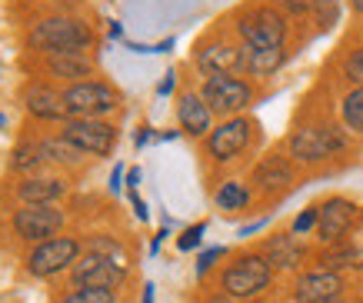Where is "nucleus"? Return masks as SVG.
<instances>
[{"mask_svg":"<svg viewBox=\"0 0 363 303\" xmlns=\"http://www.w3.org/2000/svg\"><path fill=\"white\" fill-rule=\"evenodd\" d=\"M90 40H94V31L77 17H47L30 31V47L40 54L87 50Z\"/></svg>","mask_w":363,"mask_h":303,"instance_id":"f257e3e1","label":"nucleus"},{"mask_svg":"<svg viewBox=\"0 0 363 303\" xmlns=\"http://www.w3.org/2000/svg\"><path fill=\"white\" fill-rule=\"evenodd\" d=\"M274 280V267L267 263L264 253H243L223 270L220 277V293L233 297V300H253L257 293H264Z\"/></svg>","mask_w":363,"mask_h":303,"instance_id":"f03ea898","label":"nucleus"},{"mask_svg":"<svg viewBox=\"0 0 363 303\" xmlns=\"http://www.w3.org/2000/svg\"><path fill=\"white\" fill-rule=\"evenodd\" d=\"M200 97L207 100V107L213 114H220L223 120L240 117L243 110L253 104V84H247L237 74H213L203 80L200 87Z\"/></svg>","mask_w":363,"mask_h":303,"instance_id":"7ed1b4c3","label":"nucleus"},{"mask_svg":"<svg viewBox=\"0 0 363 303\" xmlns=\"http://www.w3.org/2000/svg\"><path fill=\"white\" fill-rule=\"evenodd\" d=\"M286 17L274 7H253L250 13H243L237 21V33H240L243 47L250 50H267V47H284L286 40Z\"/></svg>","mask_w":363,"mask_h":303,"instance_id":"20e7f679","label":"nucleus"},{"mask_svg":"<svg viewBox=\"0 0 363 303\" xmlns=\"http://www.w3.org/2000/svg\"><path fill=\"white\" fill-rule=\"evenodd\" d=\"M290 157L294 160H303V163H317V160H327L333 153H340L347 147V137L343 130L330 127V123H317V127H300L290 133Z\"/></svg>","mask_w":363,"mask_h":303,"instance_id":"39448f33","label":"nucleus"},{"mask_svg":"<svg viewBox=\"0 0 363 303\" xmlns=\"http://www.w3.org/2000/svg\"><path fill=\"white\" fill-rule=\"evenodd\" d=\"M64 94L67 114L70 117H90V120H104L107 114L117 110L121 97L117 90H111L107 84H97V80H80V84H70Z\"/></svg>","mask_w":363,"mask_h":303,"instance_id":"423d86ee","label":"nucleus"},{"mask_svg":"<svg viewBox=\"0 0 363 303\" xmlns=\"http://www.w3.org/2000/svg\"><path fill=\"white\" fill-rule=\"evenodd\" d=\"M123 277H127V263L94 250H84V257H77V263L70 267L74 287H90V290H117Z\"/></svg>","mask_w":363,"mask_h":303,"instance_id":"0eeeda50","label":"nucleus"},{"mask_svg":"<svg viewBox=\"0 0 363 303\" xmlns=\"http://www.w3.org/2000/svg\"><path fill=\"white\" fill-rule=\"evenodd\" d=\"M80 257V243L74 237H54V240H44V243H37L30 250V257H27V273L30 277H57L60 270L67 267H74Z\"/></svg>","mask_w":363,"mask_h":303,"instance_id":"6e6552de","label":"nucleus"},{"mask_svg":"<svg viewBox=\"0 0 363 303\" xmlns=\"http://www.w3.org/2000/svg\"><path fill=\"white\" fill-rule=\"evenodd\" d=\"M60 137L74 143L77 150L94 153V157H107L117 143V127L107 120H90V117H70L60 130Z\"/></svg>","mask_w":363,"mask_h":303,"instance_id":"1a4fd4ad","label":"nucleus"},{"mask_svg":"<svg viewBox=\"0 0 363 303\" xmlns=\"http://www.w3.org/2000/svg\"><path fill=\"white\" fill-rule=\"evenodd\" d=\"M13 233L27 243H44V240H54L64 227V214L54 210V206H21L13 214Z\"/></svg>","mask_w":363,"mask_h":303,"instance_id":"9d476101","label":"nucleus"},{"mask_svg":"<svg viewBox=\"0 0 363 303\" xmlns=\"http://www.w3.org/2000/svg\"><path fill=\"white\" fill-rule=\"evenodd\" d=\"M250 133H253V123L247 117H230L223 120V123H217V127L210 130L207 137V153L213 157L217 163H227L233 160L237 153L247 150V143H250Z\"/></svg>","mask_w":363,"mask_h":303,"instance_id":"9b49d317","label":"nucleus"},{"mask_svg":"<svg viewBox=\"0 0 363 303\" xmlns=\"http://www.w3.org/2000/svg\"><path fill=\"white\" fill-rule=\"evenodd\" d=\"M353 220H357V204L347 200V197H330V200L320 204L317 237L323 240V243L337 247V243L343 240V233L353 227Z\"/></svg>","mask_w":363,"mask_h":303,"instance_id":"f8f14e48","label":"nucleus"},{"mask_svg":"<svg viewBox=\"0 0 363 303\" xmlns=\"http://www.w3.org/2000/svg\"><path fill=\"white\" fill-rule=\"evenodd\" d=\"M343 297V280L333 270H310L303 273L294 287V300L297 303H340Z\"/></svg>","mask_w":363,"mask_h":303,"instance_id":"ddd939ff","label":"nucleus"},{"mask_svg":"<svg viewBox=\"0 0 363 303\" xmlns=\"http://www.w3.org/2000/svg\"><path fill=\"white\" fill-rule=\"evenodd\" d=\"M177 120H180V133L187 137H210L213 130V110L197 90H184L177 97Z\"/></svg>","mask_w":363,"mask_h":303,"instance_id":"4468645a","label":"nucleus"},{"mask_svg":"<svg viewBox=\"0 0 363 303\" xmlns=\"http://www.w3.org/2000/svg\"><path fill=\"white\" fill-rule=\"evenodd\" d=\"M23 107H27V114H33L37 120H60V123L70 120L64 94H57L54 87H47V84L27 87V90H23Z\"/></svg>","mask_w":363,"mask_h":303,"instance_id":"2eb2a0df","label":"nucleus"},{"mask_svg":"<svg viewBox=\"0 0 363 303\" xmlns=\"http://www.w3.org/2000/svg\"><path fill=\"white\" fill-rule=\"evenodd\" d=\"M197 67L207 77L243 74V47H233V43H207V47L197 50Z\"/></svg>","mask_w":363,"mask_h":303,"instance_id":"dca6fc26","label":"nucleus"},{"mask_svg":"<svg viewBox=\"0 0 363 303\" xmlns=\"http://www.w3.org/2000/svg\"><path fill=\"white\" fill-rule=\"evenodd\" d=\"M44 70L50 77H60V80H70V84H80L84 77L94 74V60H90L84 50H60V54H47L44 57Z\"/></svg>","mask_w":363,"mask_h":303,"instance_id":"f3484780","label":"nucleus"},{"mask_svg":"<svg viewBox=\"0 0 363 303\" xmlns=\"http://www.w3.org/2000/svg\"><path fill=\"white\" fill-rule=\"evenodd\" d=\"M253 184L260 187L264 194H274V190H284L286 184H294V163L280 157V153H270L257 163L253 170Z\"/></svg>","mask_w":363,"mask_h":303,"instance_id":"a211bd4d","label":"nucleus"},{"mask_svg":"<svg viewBox=\"0 0 363 303\" xmlns=\"http://www.w3.org/2000/svg\"><path fill=\"white\" fill-rule=\"evenodd\" d=\"M64 180L57 177H23L17 184V197L23 200V206H50L64 197Z\"/></svg>","mask_w":363,"mask_h":303,"instance_id":"6ab92c4d","label":"nucleus"},{"mask_svg":"<svg viewBox=\"0 0 363 303\" xmlns=\"http://www.w3.org/2000/svg\"><path fill=\"white\" fill-rule=\"evenodd\" d=\"M264 257L270 267H280V270H294L300 267V260H303V247L297 243L294 233H277L264 243Z\"/></svg>","mask_w":363,"mask_h":303,"instance_id":"aec40b11","label":"nucleus"},{"mask_svg":"<svg viewBox=\"0 0 363 303\" xmlns=\"http://www.w3.org/2000/svg\"><path fill=\"white\" fill-rule=\"evenodd\" d=\"M286 64V50L284 47H267V50H250L243 47V74L250 77H270Z\"/></svg>","mask_w":363,"mask_h":303,"instance_id":"412c9836","label":"nucleus"},{"mask_svg":"<svg viewBox=\"0 0 363 303\" xmlns=\"http://www.w3.org/2000/svg\"><path fill=\"white\" fill-rule=\"evenodd\" d=\"M40 153H44V160L64 163V167H77L84 160V150H77L67 137H47V141H40Z\"/></svg>","mask_w":363,"mask_h":303,"instance_id":"4be33fe9","label":"nucleus"},{"mask_svg":"<svg viewBox=\"0 0 363 303\" xmlns=\"http://www.w3.org/2000/svg\"><path fill=\"white\" fill-rule=\"evenodd\" d=\"M340 117L350 133H363V87H353L340 100Z\"/></svg>","mask_w":363,"mask_h":303,"instance_id":"5701e85b","label":"nucleus"},{"mask_svg":"<svg viewBox=\"0 0 363 303\" xmlns=\"http://www.w3.org/2000/svg\"><path fill=\"white\" fill-rule=\"evenodd\" d=\"M213 200H217L220 210H243V206L250 204V187L240 184V180H227V184H220Z\"/></svg>","mask_w":363,"mask_h":303,"instance_id":"b1692460","label":"nucleus"},{"mask_svg":"<svg viewBox=\"0 0 363 303\" xmlns=\"http://www.w3.org/2000/svg\"><path fill=\"white\" fill-rule=\"evenodd\" d=\"M44 163V153H40V141H23L17 150H13V160H11V167L17 173H27L30 177L37 167Z\"/></svg>","mask_w":363,"mask_h":303,"instance_id":"393cba45","label":"nucleus"},{"mask_svg":"<svg viewBox=\"0 0 363 303\" xmlns=\"http://www.w3.org/2000/svg\"><path fill=\"white\" fill-rule=\"evenodd\" d=\"M320 263H323V270L337 273V267H360L363 253L360 250H353V247H333L330 253H323V257H320Z\"/></svg>","mask_w":363,"mask_h":303,"instance_id":"a878e982","label":"nucleus"},{"mask_svg":"<svg viewBox=\"0 0 363 303\" xmlns=\"http://www.w3.org/2000/svg\"><path fill=\"white\" fill-rule=\"evenodd\" d=\"M64 303H117L113 290H90V287H74L64 297Z\"/></svg>","mask_w":363,"mask_h":303,"instance_id":"bb28decb","label":"nucleus"},{"mask_svg":"<svg viewBox=\"0 0 363 303\" xmlns=\"http://www.w3.org/2000/svg\"><path fill=\"white\" fill-rule=\"evenodd\" d=\"M313 13H317L320 31H330L333 23L340 21V0H317V4H313Z\"/></svg>","mask_w":363,"mask_h":303,"instance_id":"cd10ccee","label":"nucleus"},{"mask_svg":"<svg viewBox=\"0 0 363 303\" xmlns=\"http://www.w3.org/2000/svg\"><path fill=\"white\" fill-rule=\"evenodd\" d=\"M203 233H207V224L200 220V224H194V227H187L180 237H177V250H184V253H190V250H197L200 243H203Z\"/></svg>","mask_w":363,"mask_h":303,"instance_id":"c85d7f7f","label":"nucleus"},{"mask_svg":"<svg viewBox=\"0 0 363 303\" xmlns=\"http://www.w3.org/2000/svg\"><path fill=\"white\" fill-rule=\"evenodd\" d=\"M343 77H347L353 87H363V47L350 50V57L343 60Z\"/></svg>","mask_w":363,"mask_h":303,"instance_id":"c756f323","label":"nucleus"},{"mask_svg":"<svg viewBox=\"0 0 363 303\" xmlns=\"http://www.w3.org/2000/svg\"><path fill=\"white\" fill-rule=\"evenodd\" d=\"M87 250H94V253H104V257H113V260H121V263H127V253H123V247L117 243V240H111V237H94L87 243Z\"/></svg>","mask_w":363,"mask_h":303,"instance_id":"7c9ffc66","label":"nucleus"},{"mask_svg":"<svg viewBox=\"0 0 363 303\" xmlns=\"http://www.w3.org/2000/svg\"><path fill=\"white\" fill-rule=\"evenodd\" d=\"M317 220H320V206H307V210L294 220L290 233H294V237H307L310 230H317Z\"/></svg>","mask_w":363,"mask_h":303,"instance_id":"2f4dec72","label":"nucleus"},{"mask_svg":"<svg viewBox=\"0 0 363 303\" xmlns=\"http://www.w3.org/2000/svg\"><path fill=\"white\" fill-rule=\"evenodd\" d=\"M223 257H227V247H210V250H203V253L197 257V273L203 277V273H207L210 267H213L217 260H223Z\"/></svg>","mask_w":363,"mask_h":303,"instance_id":"473e14b6","label":"nucleus"},{"mask_svg":"<svg viewBox=\"0 0 363 303\" xmlns=\"http://www.w3.org/2000/svg\"><path fill=\"white\" fill-rule=\"evenodd\" d=\"M313 4H317V0H280V7H284L286 13H294V17L310 13V11H313Z\"/></svg>","mask_w":363,"mask_h":303,"instance_id":"72a5a7b5","label":"nucleus"},{"mask_svg":"<svg viewBox=\"0 0 363 303\" xmlns=\"http://www.w3.org/2000/svg\"><path fill=\"white\" fill-rule=\"evenodd\" d=\"M123 184H127V170H123V163H117L111 173V194H121Z\"/></svg>","mask_w":363,"mask_h":303,"instance_id":"f704fd0d","label":"nucleus"},{"mask_svg":"<svg viewBox=\"0 0 363 303\" xmlns=\"http://www.w3.org/2000/svg\"><path fill=\"white\" fill-rule=\"evenodd\" d=\"M130 204H133V214H137V220H140V224H147V220H150V210H147V204L140 200V194H137V190H130Z\"/></svg>","mask_w":363,"mask_h":303,"instance_id":"c9c22d12","label":"nucleus"},{"mask_svg":"<svg viewBox=\"0 0 363 303\" xmlns=\"http://www.w3.org/2000/svg\"><path fill=\"white\" fill-rule=\"evenodd\" d=\"M174 87H177V74L174 70H167L164 80H160V87H157V94H160V97H170V94H174Z\"/></svg>","mask_w":363,"mask_h":303,"instance_id":"e433bc0d","label":"nucleus"},{"mask_svg":"<svg viewBox=\"0 0 363 303\" xmlns=\"http://www.w3.org/2000/svg\"><path fill=\"white\" fill-rule=\"evenodd\" d=\"M150 141H154V130H150V127H140L137 133H133V147H137V150H140V147H147Z\"/></svg>","mask_w":363,"mask_h":303,"instance_id":"4c0bfd02","label":"nucleus"},{"mask_svg":"<svg viewBox=\"0 0 363 303\" xmlns=\"http://www.w3.org/2000/svg\"><path fill=\"white\" fill-rule=\"evenodd\" d=\"M140 180H143V170L140 167H130V170H127V190H137Z\"/></svg>","mask_w":363,"mask_h":303,"instance_id":"58836bf2","label":"nucleus"},{"mask_svg":"<svg viewBox=\"0 0 363 303\" xmlns=\"http://www.w3.org/2000/svg\"><path fill=\"white\" fill-rule=\"evenodd\" d=\"M127 50H133V54H154V43H137V40H127Z\"/></svg>","mask_w":363,"mask_h":303,"instance_id":"ea45409f","label":"nucleus"},{"mask_svg":"<svg viewBox=\"0 0 363 303\" xmlns=\"http://www.w3.org/2000/svg\"><path fill=\"white\" fill-rule=\"evenodd\" d=\"M267 220H253V224H247V227H240V237H250V233H257V230H264Z\"/></svg>","mask_w":363,"mask_h":303,"instance_id":"a19ab883","label":"nucleus"},{"mask_svg":"<svg viewBox=\"0 0 363 303\" xmlns=\"http://www.w3.org/2000/svg\"><path fill=\"white\" fill-rule=\"evenodd\" d=\"M170 50H174V37H167V40L154 43V54H170Z\"/></svg>","mask_w":363,"mask_h":303,"instance_id":"79ce46f5","label":"nucleus"},{"mask_svg":"<svg viewBox=\"0 0 363 303\" xmlns=\"http://www.w3.org/2000/svg\"><path fill=\"white\" fill-rule=\"evenodd\" d=\"M154 293H157L154 283H143V300L140 303H154Z\"/></svg>","mask_w":363,"mask_h":303,"instance_id":"37998d69","label":"nucleus"},{"mask_svg":"<svg viewBox=\"0 0 363 303\" xmlns=\"http://www.w3.org/2000/svg\"><path fill=\"white\" fill-rule=\"evenodd\" d=\"M107 33H111V40H121V37H123V23L111 21V31H107Z\"/></svg>","mask_w":363,"mask_h":303,"instance_id":"c03bdc74","label":"nucleus"},{"mask_svg":"<svg viewBox=\"0 0 363 303\" xmlns=\"http://www.w3.org/2000/svg\"><path fill=\"white\" fill-rule=\"evenodd\" d=\"M207 303H250V300H233V297H227V293H217V297L207 300Z\"/></svg>","mask_w":363,"mask_h":303,"instance_id":"a18cd8bd","label":"nucleus"},{"mask_svg":"<svg viewBox=\"0 0 363 303\" xmlns=\"http://www.w3.org/2000/svg\"><path fill=\"white\" fill-rule=\"evenodd\" d=\"M164 237H167V227L160 230V233H157L154 240H150V253H157V250H160V243H164Z\"/></svg>","mask_w":363,"mask_h":303,"instance_id":"49530a36","label":"nucleus"},{"mask_svg":"<svg viewBox=\"0 0 363 303\" xmlns=\"http://www.w3.org/2000/svg\"><path fill=\"white\" fill-rule=\"evenodd\" d=\"M177 137H180V130H164L160 133V141H177Z\"/></svg>","mask_w":363,"mask_h":303,"instance_id":"de8ad7c7","label":"nucleus"},{"mask_svg":"<svg viewBox=\"0 0 363 303\" xmlns=\"http://www.w3.org/2000/svg\"><path fill=\"white\" fill-rule=\"evenodd\" d=\"M350 7H353V13H363V0H350Z\"/></svg>","mask_w":363,"mask_h":303,"instance_id":"09e8293b","label":"nucleus"},{"mask_svg":"<svg viewBox=\"0 0 363 303\" xmlns=\"http://www.w3.org/2000/svg\"><path fill=\"white\" fill-rule=\"evenodd\" d=\"M4 123H7V117H4V114H0V127H4Z\"/></svg>","mask_w":363,"mask_h":303,"instance_id":"8fccbe9b","label":"nucleus"}]
</instances>
